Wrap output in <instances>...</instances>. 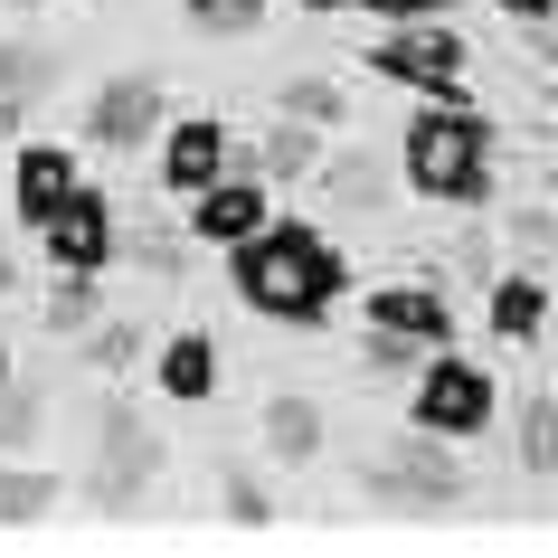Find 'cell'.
I'll return each instance as SVG.
<instances>
[{
    "label": "cell",
    "mask_w": 558,
    "mask_h": 558,
    "mask_svg": "<svg viewBox=\"0 0 558 558\" xmlns=\"http://www.w3.org/2000/svg\"><path fill=\"white\" fill-rule=\"evenodd\" d=\"M511 246H558V218H539V208H521V218H511Z\"/></svg>",
    "instance_id": "obj_27"
},
{
    "label": "cell",
    "mask_w": 558,
    "mask_h": 558,
    "mask_svg": "<svg viewBox=\"0 0 558 558\" xmlns=\"http://www.w3.org/2000/svg\"><path fill=\"white\" fill-rule=\"evenodd\" d=\"M275 105H284V114H294V123H313V133H323V123H341V95H331L323 76H294V86L275 95Z\"/></svg>",
    "instance_id": "obj_22"
},
{
    "label": "cell",
    "mask_w": 558,
    "mask_h": 558,
    "mask_svg": "<svg viewBox=\"0 0 558 558\" xmlns=\"http://www.w3.org/2000/svg\"><path fill=\"white\" fill-rule=\"evenodd\" d=\"M398 360H416V341H398V331H369V369H398Z\"/></svg>",
    "instance_id": "obj_29"
},
{
    "label": "cell",
    "mask_w": 558,
    "mask_h": 558,
    "mask_svg": "<svg viewBox=\"0 0 558 558\" xmlns=\"http://www.w3.org/2000/svg\"><path fill=\"white\" fill-rule=\"evenodd\" d=\"M265 445H275V464H313L323 454V408L313 398H265Z\"/></svg>",
    "instance_id": "obj_15"
},
{
    "label": "cell",
    "mask_w": 558,
    "mask_h": 558,
    "mask_svg": "<svg viewBox=\"0 0 558 558\" xmlns=\"http://www.w3.org/2000/svg\"><path fill=\"white\" fill-rule=\"evenodd\" d=\"M360 10H379V20H436V10H454V0H360Z\"/></svg>",
    "instance_id": "obj_28"
},
{
    "label": "cell",
    "mask_w": 558,
    "mask_h": 558,
    "mask_svg": "<svg viewBox=\"0 0 558 558\" xmlns=\"http://www.w3.org/2000/svg\"><path fill=\"white\" fill-rule=\"evenodd\" d=\"M303 10H360V0H303Z\"/></svg>",
    "instance_id": "obj_32"
},
{
    "label": "cell",
    "mask_w": 558,
    "mask_h": 558,
    "mask_svg": "<svg viewBox=\"0 0 558 558\" xmlns=\"http://www.w3.org/2000/svg\"><path fill=\"white\" fill-rule=\"evenodd\" d=\"M369 331H398L416 351H454V303L436 284H379L369 294Z\"/></svg>",
    "instance_id": "obj_9"
},
{
    "label": "cell",
    "mask_w": 558,
    "mask_h": 558,
    "mask_svg": "<svg viewBox=\"0 0 558 558\" xmlns=\"http://www.w3.org/2000/svg\"><path fill=\"white\" fill-rule=\"evenodd\" d=\"M161 190H180V199H199L208 180H228V123L218 114H180L171 133H161Z\"/></svg>",
    "instance_id": "obj_7"
},
{
    "label": "cell",
    "mask_w": 558,
    "mask_h": 558,
    "mask_svg": "<svg viewBox=\"0 0 558 558\" xmlns=\"http://www.w3.org/2000/svg\"><path fill=\"white\" fill-rule=\"evenodd\" d=\"M313 161H323V133H313V123H294V114H284L275 133H265V171H275V180H303Z\"/></svg>",
    "instance_id": "obj_17"
},
{
    "label": "cell",
    "mask_w": 558,
    "mask_h": 558,
    "mask_svg": "<svg viewBox=\"0 0 558 558\" xmlns=\"http://www.w3.org/2000/svg\"><path fill=\"white\" fill-rule=\"evenodd\" d=\"M151 473H161V445L143 436V416H133V408H114V416H105V473H95V501H114V511H123Z\"/></svg>",
    "instance_id": "obj_11"
},
{
    "label": "cell",
    "mask_w": 558,
    "mask_h": 558,
    "mask_svg": "<svg viewBox=\"0 0 558 558\" xmlns=\"http://www.w3.org/2000/svg\"><path fill=\"white\" fill-rule=\"evenodd\" d=\"M228 521L236 530H265V521H275V501H265L256 483H236V473H228Z\"/></svg>",
    "instance_id": "obj_25"
},
{
    "label": "cell",
    "mask_w": 558,
    "mask_h": 558,
    "mask_svg": "<svg viewBox=\"0 0 558 558\" xmlns=\"http://www.w3.org/2000/svg\"><path fill=\"white\" fill-rule=\"evenodd\" d=\"M483 313H493V341H511V351H530V341L549 331V284H539V275H501Z\"/></svg>",
    "instance_id": "obj_14"
},
{
    "label": "cell",
    "mask_w": 558,
    "mask_h": 558,
    "mask_svg": "<svg viewBox=\"0 0 558 558\" xmlns=\"http://www.w3.org/2000/svg\"><path fill=\"white\" fill-rule=\"evenodd\" d=\"M0 388H10V351H0Z\"/></svg>",
    "instance_id": "obj_33"
},
{
    "label": "cell",
    "mask_w": 558,
    "mask_h": 558,
    "mask_svg": "<svg viewBox=\"0 0 558 558\" xmlns=\"http://www.w3.org/2000/svg\"><path fill=\"white\" fill-rule=\"evenodd\" d=\"M48 511H58V473H38V464H10V473H0V521H10V530L48 521Z\"/></svg>",
    "instance_id": "obj_16"
},
{
    "label": "cell",
    "mask_w": 558,
    "mask_h": 558,
    "mask_svg": "<svg viewBox=\"0 0 558 558\" xmlns=\"http://www.w3.org/2000/svg\"><path fill=\"white\" fill-rule=\"evenodd\" d=\"M151 379H161L171 408H208V388H218V341H208V331H171L161 360H151Z\"/></svg>",
    "instance_id": "obj_13"
},
{
    "label": "cell",
    "mask_w": 558,
    "mask_h": 558,
    "mask_svg": "<svg viewBox=\"0 0 558 558\" xmlns=\"http://www.w3.org/2000/svg\"><path fill=\"white\" fill-rule=\"evenodd\" d=\"M228 256H236V294L256 313H275V323H323L331 303L351 294V256L323 228H303V218H265Z\"/></svg>",
    "instance_id": "obj_1"
},
{
    "label": "cell",
    "mask_w": 558,
    "mask_h": 558,
    "mask_svg": "<svg viewBox=\"0 0 558 558\" xmlns=\"http://www.w3.org/2000/svg\"><path fill=\"white\" fill-rule=\"evenodd\" d=\"M493 114L483 105H464V86L436 95L426 114L408 123V143H398V171H408L416 199L436 208H493Z\"/></svg>",
    "instance_id": "obj_2"
},
{
    "label": "cell",
    "mask_w": 558,
    "mask_h": 558,
    "mask_svg": "<svg viewBox=\"0 0 558 558\" xmlns=\"http://www.w3.org/2000/svg\"><path fill=\"white\" fill-rule=\"evenodd\" d=\"M76 190H86V180H76V151H66V143H29L20 161H10V208H20L29 228H48Z\"/></svg>",
    "instance_id": "obj_8"
},
{
    "label": "cell",
    "mask_w": 558,
    "mask_h": 558,
    "mask_svg": "<svg viewBox=\"0 0 558 558\" xmlns=\"http://www.w3.org/2000/svg\"><path fill=\"white\" fill-rule=\"evenodd\" d=\"M501 10H511L521 29H530V20H558V0H501Z\"/></svg>",
    "instance_id": "obj_30"
},
{
    "label": "cell",
    "mask_w": 558,
    "mask_h": 558,
    "mask_svg": "<svg viewBox=\"0 0 558 558\" xmlns=\"http://www.w3.org/2000/svg\"><path fill=\"white\" fill-rule=\"evenodd\" d=\"M331 190H341V199H369V190H379V171H369L360 151H341V161H331Z\"/></svg>",
    "instance_id": "obj_26"
},
{
    "label": "cell",
    "mask_w": 558,
    "mask_h": 558,
    "mask_svg": "<svg viewBox=\"0 0 558 558\" xmlns=\"http://www.w3.org/2000/svg\"><path fill=\"white\" fill-rule=\"evenodd\" d=\"M275 208H265V180H208L199 199H190V236H208V246H236V236H256Z\"/></svg>",
    "instance_id": "obj_12"
},
{
    "label": "cell",
    "mask_w": 558,
    "mask_h": 558,
    "mask_svg": "<svg viewBox=\"0 0 558 558\" xmlns=\"http://www.w3.org/2000/svg\"><path fill=\"white\" fill-rule=\"evenodd\" d=\"M10 284H20V265H10V256H0V294H10Z\"/></svg>",
    "instance_id": "obj_31"
},
{
    "label": "cell",
    "mask_w": 558,
    "mask_h": 558,
    "mask_svg": "<svg viewBox=\"0 0 558 558\" xmlns=\"http://www.w3.org/2000/svg\"><path fill=\"white\" fill-rule=\"evenodd\" d=\"M38 256L58 265V275H105V265H114V208L95 199V190H76V199L38 228Z\"/></svg>",
    "instance_id": "obj_6"
},
{
    "label": "cell",
    "mask_w": 558,
    "mask_h": 558,
    "mask_svg": "<svg viewBox=\"0 0 558 558\" xmlns=\"http://www.w3.org/2000/svg\"><path fill=\"white\" fill-rule=\"evenodd\" d=\"M549 114H558V86H549Z\"/></svg>",
    "instance_id": "obj_34"
},
{
    "label": "cell",
    "mask_w": 558,
    "mask_h": 558,
    "mask_svg": "<svg viewBox=\"0 0 558 558\" xmlns=\"http://www.w3.org/2000/svg\"><path fill=\"white\" fill-rule=\"evenodd\" d=\"M549 190H558V180H549Z\"/></svg>",
    "instance_id": "obj_35"
},
{
    "label": "cell",
    "mask_w": 558,
    "mask_h": 558,
    "mask_svg": "<svg viewBox=\"0 0 558 558\" xmlns=\"http://www.w3.org/2000/svg\"><path fill=\"white\" fill-rule=\"evenodd\" d=\"M38 436V398L29 388H0V445H29Z\"/></svg>",
    "instance_id": "obj_24"
},
{
    "label": "cell",
    "mask_w": 558,
    "mask_h": 558,
    "mask_svg": "<svg viewBox=\"0 0 558 558\" xmlns=\"http://www.w3.org/2000/svg\"><path fill=\"white\" fill-rule=\"evenodd\" d=\"M48 86V58H29V48H0V123L29 114V95Z\"/></svg>",
    "instance_id": "obj_18"
},
{
    "label": "cell",
    "mask_w": 558,
    "mask_h": 558,
    "mask_svg": "<svg viewBox=\"0 0 558 558\" xmlns=\"http://www.w3.org/2000/svg\"><path fill=\"white\" fill-rule=\"evenodd\" d=\"M95 323V275H58V294H48V331H86Z\"/></svg>",
    "instance_id": "obj_23"
},
{
    "label": "cell",
    "mask_w": 558,
    "mask_h": 558,
    "mask_svg": "<svg viewBox=\"0 0 558 558\" xmlns=\"http://www.w3.org/2000/svg\"><path fill=\"white\" fill-rule=\"evenodd\" d=\"M369 66H379L388 86H426V95H454L464 86V29H398L369 48Z\"/></svg>",
    "instance_id": "obj_5"
},
{
    "label": "cell",
    "mask_w": 558,
    "mask_h": 558,
    "mask_svg": "<svg viewBox=\"0 0 558 558\" xmlns=\"http://www.w3.org/2000/svg\"><path fill=\"white\" fill-rule=\"evenodd\" d=\"M86 360L95 369H133L143 360V323H86Z\"/></svg>",
    "instance_id": "obj_21"
},
{
    "label": "cell",
    "mask_w": 558,
    "mask_h": 558,
    "mask_svg": "<svg viewBox=\"0 0 558 558\" xmlns=\"http://www.w3.org/2000/svg\"><path fill=\"white\" fill-rule=\"evenodd\" d=\"M493 408H501V388H493V369H483V360L426 351V379H416V408H408L426 436L464 445V436H483V426H493Z\"/></svg>",
    "instance_id": "obj_3"
},
{
    "label": "cell",
    "mask_w": 558,
    "mask_h": 558,
    "mask_svg": "<svg viewBox=\"0 0 558 558\" xmlns=\"http://www.w3.org/2000/svg\"><path fill=\"white\" fill-rule=\"evenodd\" d=\"M360 483H369L379 501H426V511L464 493V473H454L445 436H426V426H416L408 445H388V454H369V464H360Z\"/></svg>",
    "instance_id": "obj_4"
},
{
    "label": "cell",
    "mask_w": 558,
    "mask_h": 558,
    "mask_svg": "<svg viewBox=\"0 0 558 558\" xmlns=\"http://www.w3.org/2000/svg\"><path fill=\"white\" fill-rule=\"evenodd\" d=\"M151 123H161V86H151V76H105L95 105H86V133H95L105 151L151 143Z\"/></svg>",
    "instance_id": "obj_10"
},
{
    "label": "cell",
    "mask_w": 558,
    "mask_h": 558,
    "mask_svg": "<svg viewBox=\"0 0 558 558\" xmlns=\"http://www.w3.org/2000/svg\"><path fill=\"white\" fill-rule=\"evenodd\" d=\"M521 464L549 483L558 473V398H530V416H521Z\"/></svg>",
    "instance_id": "obj_20"
},
{
    "label": "cell",
    "mask_w": 558,
    "mask_h": 558,
    "mask_svg": "<svg viewBox=\"0 0 558 558\" xmlns=\"http://www.w3.org/2000/svg\"><path fill=\"white\" fill-rule=\"evenodd\" d=\"M190 29L199 38H256L265 29V0H190Z\"/></svg>",
    "instance_id": "obj_19"
}]
</instances>
